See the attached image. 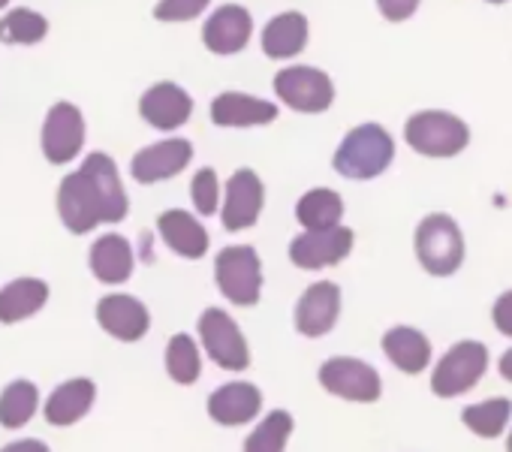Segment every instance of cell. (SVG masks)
Wrapping results in <instances>:
<instances>
[{"instance_id": "cell-1", "label": "cell", "mask_w": 512, "mask_h": 452, "mask_svg": "<svg viewBox=\"0 0 512 452\" xmlns=\"http://www.w3.org/2000/svg\"><path fill=\"white\" fill-rule=\"evenodd\" d=\"M392 160H395L392 133L380 124H359L341 139L332 166L347 181H374L392 166Z\"/></svg>"}, {"instance_id": "cell-2", "label": "cell", "mask_w": 512, "mask_h": 452, "mask_svg": "<svg viewBox=\"0 0 512 452\" xmlns=\"http://www.w3.org/2000/svg\"><path fill=\"white\" fill-rule=\"evenodd\" d=\"M413 251L419 266L431 275V278H452L461 272L464 257H467V245H464V233L455 223V217L434 211L425 214L413 233Z\"/></svg>"}, {"instance_id": "cell-3", "label": "cell", "mask_w": 512, "mask_h": 452, "mask_svg": "<svg viewBox=\"0 0 512 452\" xmlns=\"http://www.w3.org/2000/svg\"><path fill=\"white\" fill-rule=\"evenodd\" d=\"M214 287L235 308H256L263 302V260L253 245H229L214 257Z\"/></svg>"}, {"instance_id": "cell-4", "label": "cell", "mask_w": 512, "mask_h": 452, "mask_svg": "<svg viewBox=\"0 0 512 452\" xmlns=\"http://www.w3.org/2000/svg\"><path fill=\"white\" fill-rule=\"evenodd\" d=\"M488 365H491V353L485 341L476 338L455 341L431 368V395L449 401L473 392L479 380L488 374Z\"/></svg>"}, {"instance_id": "cell-5", "label": "cell", "mask_w": 512, "mask_h": 452, "mask_svg": "<svg viewBox=\"0 0 512 452\" xmlns=\"http://www.w3.org/2000/svg\"><path fill=\"white\" fill-rule=\"evenodd\" d=\"M404 142L422 157L449 160V157H458L470 145V127L452 112L425 109L407 118Z\"/></svg>"}, {"instance_id": "cell-6", "label": "cell", "mask_w": 512, "mask_h": 452, "mask_svg": "<svg viewBox=\"0 0 512 452\" xmlns=\"http://www.w3.org/2000/svg\"><path fill=\"white\" fill-rule=\"evenodd\" d=\"M196 338L202 353L229 374H241L250 368V341L238 320L223 308H205L196 320Z\"/></svg>"}, {"instance_id": "cell-7", "label": "cell", "mask_w": 512, "mask_h": 452, "mask_svg": "<svg viewBox=\"0 0 512 452\" xmlns=\"http://www.w3.org/2000/svg\"><path fill=\"white\" fill-rule=\"evenodd\" d=\"M317 383L323 392L347 404H377L383 398L380 371L359 356H329L317 368Z\"/></svg>"}, {"instance_id": "cell-8", "label": "cell", "mask_w": 512, "mask_h": 452, "mask_svg": "<svg viewBox=\"0 0 512 452\" xmlns=\"http://www.w3.org/2000/svg\"><path fill=\"white\" fill-rule=\"evenodd\" d=\"M58 217L73 236H88L100 223H109L103 193L88 172L76 169L58 184Z\"/></svg>"}, {"instance_id": "cell-9", "label": "cell", "mask_w": 512, "mask_h": 452, "mask_svg": "<svg viewBox=\"0 0 512 452\" xmlns=\"http://www.w3.org/2000/svg\"><path fill=\"white\" fill-rule=\"evenodd\" d=\"M356 245V233L350 226H335V230H305L290 242V263L302 272H323L341 266Z\"/></svg>"}, {"instance_id": "cell-10", "label": "cell", "mask_w": 512, "mask_h": 452, "mask_svg": "<svg viewBox=\"0 0 512 452\" xmlns=\"http://www.w3.org/2000/svg\"><path fill=\"white\" fill-rule=\"evenodd\" d=\"M266 208V184L253 169H235L223 187L220 223L226 233H244L256 226Z\"/></svg>"}, {"instance_id": "cell-11", "label": "cell", "mask_w": 512, "mask_h": 452, "mask_svg": "<svg viewBox=\"0 0 512 452\" xmlns=\"http://www.w3.org/2000/svg\"><path fill=\"white\" fill-rule=\"evenodd\" d=\"M344 311V293L335 281H314L311 287L302 290L296 311H293V326L302 338H326L335 332L341 323Z\"/></svg>"}, {"instance_id": "cell-12", "label": "cell", "mask_w": 512, "mask_h": 452, "mask_svg": "<svg viewBox=\"0 0 512 452\" xmlns=\"http://www.w3.org/2000/svg\"><path fill=\"white\" fill-rule=\"evenodd\" d=\"M266 395L256 383L247 380H229L211 389L205 401V413L214 425L220 428H244L263 416Z\"/></svg>"}, {"instance_id": "cell-13", "label": "cell", "mask_w": 512, "mask_h": 452, "mask_svg": "<svg viewBox=\"0 0 512 452\" xmlns=\"http://www.w3.org/2000/svg\"><path fill=\"white\" fill-rule=\"evenodd\" d=\"M275 94L296 112L317 115L335 103L332 79L317 67H287L275 76Z\"/></svg>"}, {"instance_id": "cell-14", "label": "cell", "mask_w": 512, "mask_h": 452, "mask_svg": "<svg viewBox=\"0 0 512 452\" xmlns=\"http://www.w3.org/2000/svg\"><path fill=\"white\" fill-rule=\"evenodd\" d=\"M94 314H97V326L121 344H136L151 332L148 305L130 293H106L97 302Z\"/></svg>"}, {"instance_id": "cell-15", "label": "cell", "mask_w": 512, "mask_h": 452, "mask_svg": "<svg viewBox=\"0 0 512 452\" xmlns=\"http://www.w3.org/2000/svg\"><path fill=\"white\" fill-rule=\"evenodd\" d=\"M85 145V118L73 103H55L43 124V154L49 163L64 166L79 157Z\"/></svg>"}, {"instance_id": "cell-16", "label": "cell", "mask_w": 512, "mask_h": 452, "mask_svg": "<svg viewBox=\"0 0 512 452\" xmlns=\"http://www.w3.org/2000/svg\"><path fill=\"white\" fill-rule=\"evenodd\" d=\"M193 160V145L187 139H163L154 142L142 151L133 154L130 160V175L139 184H157V181H169L175 175H181Z\"/></svg>"}, {"instance_id": "cell-17", "label": "cell", "mask_w": 512, "mask_h": 452, "mask_svg": "<svg viewBox=\"0 0 512 452\" xmlns=\"http://www.w3.org/2000/svg\"><path fill=\"white\" fill-rule=\"evenodd\" d=\"M380 350L392 362V368H398L407 377H419L428 368H434L431 338L416 326H407V323L389 326L380 338Z\"/></svg>"}, {"instance_id": "cell-18", "label": "cell", "mask_w": 512, "mask_h": 452, "mask_svg": "<svg viewBox=\"0 0 512 452\" xmlns=\"http://www.w3.org/2000/svg\"><path fill=\"white\" fill-rule=\"evenodd\" d=\"M157 233L163 239V245L181 257V260H202L211 248V236L202 226V220L184 208H169L157 217Z\"/></svg>"}, {"instance_id": "cell-19", "label": "cell", "mask_w": 512, "mask_h": 452, "mask_svg": "<svg viewBox=\"0 0 512 452\" xmlns=\"http://www.w3.org/2000/svg\"><path fill=\"white\" fill-rule=\"evenodd\" d=\"M139 115L163 133H172L178 127H184L193 115V100L190 94L175 85V82H157L151 85L142 100H139Z\"/></svg>"}, {"instance_id": "cell-20", "label": "cell", "mask_w": 512, "mask_h": 452, "mask_svg": "<svg viewBox=\"0 0 512 452\" xmlns=\"http://www.w3.org/2000/svg\"><path fill=\"white\" fill-rule=\"evenodd\" d=\"M94 401H97V383L91 377H73L52 389V395L43 404V416L55 428H70L94 410Z\"/></svg>"}, {"instance_id": "cell-21", "label": "cell", "mask_w": 512, "mask_h": 452, "mask_svg": "<svg viewBox=\"0 0 512 452\" xmlns=\"http://www.w3.org/2000/svg\"><path fill=\"white\" fill-rule=\"evenodd\" d=\"M88 269L91 275L106 284V287H121L133 278V269H136V254H133V245L118 236V233H106L100 236L91 251H88Z\"/></svg>"}, {"instance_id": "cell-22", "label": "cell", "mask_w": 512, "mask_h": 452, "mask_svg": "<svg viewBox=\"0 0 512 452\" xmlns=\"http://www.w3.org/2000/svg\"><path fill=\"white\" fill-rule=\"evenodd\" d=\"M278 115L281 112L275 103L250 97V94H238V91H226V94L214 97V103H211V121L217 127H232V130L275 124Z\"/></svg>"}, {"instance_id": "cell-23", "label": "cell", "mask_w": 512, "mask_h": 452, "mask_svg": "<svg viewBox=\"0 0 512 452\" xmlns=\"http://www.w3.org/2000/svg\"><path fill=\"white\" fill-rule=\"evenodd\" d=\"M250 34H253V19L238 4H226V7L214 10L211 19L202 28V40H205L208 52H214V55L241 52L247 46Z\"/></svg>"}, {"instance_id": "cell-24", "label": "cell", "mask_w": 512, "mask_h": 452, "mask_svg": "<svg viewBox=\"0 0 512 452\" xmlns=\"http://www.w3.org/2000/svg\"><path fill=\"white\" fill-rule=\"evenodd\" d=\"M49 284L43 278H16L0 287V323L16 326L37 317L49 305Z\"/></svg>"}, {"instance_id": "cell-25", "label": "cell", "mask_w": 512, "mask_h": 452, "mask_svg": "<svg viewBox=\"0 0 512 452\" xmlns=\"http://www.w3.org/2000/svg\"><path fill=\"white\" fill-rule=\"evenodd\" d=\"M79 169L88 172L91 181L97 184V190L103 193L109 223H121L127 217V211H130V199H127V190L121 184V175H118L115 160L109 154H103V151H94V154L85 157V163Z\"/></svg>"}, {"instance_id": "cell-26", "label": "cell", "mask_w": 512, "mask_h": 452, "mask_svg": "<svg viewBox=\"0 0 512 452\" xmlns=\"http://www.w3.org/2000/svg\"><path fill=\"white\" fill-rule=\"evenodd\" d=\"M296 220L302 223V230H335L344 226V199L332 187H314L296 202Z\"/></svg>"}, {"instance_id": "cell-27", "label": "cell", "mask_w": 512, "mask_h": 452, "mask_svg": "<svg viewBox=\"0 0 512 452\" xmlns=\"http://www.w3.org/2000/svg\"><path fill=\"white\" fill-rule=\"evenodd\" d=\"M308 43V19L302 13H281L263 31V52L272 61L296 58Z\"/></svg>"}, {"instance_id": "cell-28", "label": "cell", "mask_w": 512, "mask_h": 452, "mask_svg": "<svg viewBox=\"0 0 512 452\" xmlns=\"http://www.w3.org/2000/svg\"><path fill=\"white\" fill-rule=\"evenodd\" d=\"M461 422L464 428L479 437V440H497L509 431V422H512V401L503 398V395H491L485 401H476V404H467L461 410Z\"/></svg>"}, {"instance_id": "cell-29", "label": "cell", "mask_w": 512, "mask_h": 452, "mask_svg": "<svg viewBox=\"0 0 512 452\" xmlns=\"http://www.w3.org/2000/svg\"><path fill=\"white\" fill-rule=\"evenodd\" d=\"M296 431V419L290 410H269L266 416L256 419L250 434L241 443V452H287Z\"/></svg>"}, {"instance_id": "cell-30", "label": "cell", "mask_w": 512, "mask_h": 452, "mask_svg": "<svg viewBox=\"0 0 512 452\" xmlns=\"http://www.w3.org/2000/svg\"><path fill=\"white\" fill-rule=\"evenodd\" d=\"M202 347H199V338L187 335V332H175L169 341H166V350H163V365H166V374L172 383L178 386H193L199 377H202Z\"/></svg>"}, {"instance_id": "cell-31", "label": "cell", "mask_w": 512, "mask_h": 452, "mask_svg": "<svg viewBox=\"0 0 512 452\" xmlns=\"http://www.w3.org/2000/svg\"><path fill=\"white\" fill-rule=\"evenodd\" d=\"M37 410H40V389L34 380L19 377L0 392V425L10 431L25 428L37 416Z\"/></svg>"}, {"instance_id": "cell-32", "label": "cell", "mask_w": 512, "mask_h": 452, "mask_svg": "<svg viewBox=\"0 0 512 452\" xmlns=\"http://www.w3.org/2000/svg\"><path fill=\"white\" fill-rule=\"evenodd\" d=\"M49 34V22L34 10H13L0 19V43L7 46H34Z\"/></svg>"}, {"instance_id": "cell-33", "label": "cell", "mask_w": 512, "mask_h": 452, "mask_svg": "<svg viewBox=\"0 0 512 452\" xmlns=\"http://www.w3.org/2000/svg\"><path fill=\"white\" fill-rule=\"evenodd\" d=\"M190 199H193V208L196 214H217L220 208V181H217V172L211 166H202L193 181H190Z\"/></svg>"}, {"instance_id": "cell-34", "label": "cell", "mask_w": 512, "mask_h": 452, "mask_svg": "<svg viewBox=\"0 0 512 452\" xmlns=\"http://www.w3.org/2000/svg\"><path fill=\"white\" fill-rule=\"evenodd\" d=\"M211 0H160L154 7V19L160 22H190L196 19Z\"/></svg>"}, {"instance_id": "cell-35", "label": "cell", "mask_w": 512, "mask_h": 452, "mask_svg": "<svg viewBox=\"0 0 512 452\" xmlns=\"http://www.w3.org/2000/svg\"><path fill=\"white\" fill-rule=\"evenodd\" d=\"M491 323H494V329H497L503 338L512 341V290H503V293L494 299V305H491Z\"/></svg>"}, {"instance_id": "cell-36", "label": "cell", "mask_w": 512, "mask_h": 452, "mask_svg": "<svg viewBox=\"0 0 512 452\" xmlns=\"http://www.w3.org/2000/svg\"><path fill=\"white\" fill-rule=\"evenodd\" d=\"M386 22H404L419 10V0H377Z\"/></svg>"}, {"instance_id": "cell-37", "label": "cell", "mask_w": 512, "mask_h": 452, "mask_svg": "<svg viewBox=\"0 0 512 452\" xmlns=\"http://www.w3.org/2000/svg\"><path fill=\"white\" fill-rule=\"evenodd\" d=\"M0 452H52V446L40 437H22V440L0 446Z\"/></svg>"}, {"instance_id": "cell-38", "label": "cell", "mask_w": 512, "mask_h": 452, "mask_svg": "<svg viewBox=\"0 0 512 452\" xmlns=\"http://www.w3.org/2000/svg\"><path fill=\"white\" fill-rule=\"evenodd\" d=\"M497 374H500L506 383H512V347H506V350L500 353V359H497Z\"/></svg>"}, {"instance_id": "cell-39", "label": "cell", "mask_w": 512, "mask_h": 452, "mask_svg": "<svg viewBox=\"0 0 512 452\" xmlns=\"http://www.w3.org/2000/svg\"><path fill=\"white\" fill-rule=\"evenodd\" d=\"M506 452H512V428H509V434H506Z\"/></svg>"}, {"instance_id": "cell-40", "label": "cell", "mask_w": 512, "mask_h": 452, "mask_svg": "<svg viewBox=\"0 0 512 452\" xmlns=\"http://www.w3.org/2000/svg\"><path fill=\"white\" fill-rule=\"evenodd\" d=\"M7 4H10V0H0V10H4V7H7Z\"/></svg>"}, {"instance_id": "cell-41", "label": "cell", "mask_w": 512, "mask_h": 452, "mask_svg": "<svg viewBox=\"0 0 512 452\" xmlns=\"http://www.w3.org/2000/svg\"><path fill=\"white\" fill-rule=\"evenodd\" d=\"M488 4H506V0H488Z\"/></svg>"}]
</instances>
